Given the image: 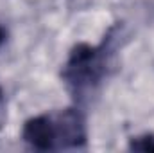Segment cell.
<instances>
[{
	"instance_id": "cell-5",
	"label": "cell",
	"mask_w": 154,
	"mask_h": 153,
	"mask_svg": "<svg viewBox=\"0 0 154 153\" xmlns=\"http://www.w3.org/2000/svg\"><path fill=\"white\" fill-rule=\"evenodd\" d=\"M5 38H7V33H5V29L0 25V47L4 45V41H5Z\"/></svg>"
},
{
	"instance_id": "cell-1",
	"label": "cell",
	"mask_w": 154,
	"mask_h": 153,
	"mask_svg": "<svg viewBox=\"0 0 154 153\" xmlns=\"http://www.w3.org/2000/svg\"><path fill=\"white\" fill-rule=\"evenodd\" d=\"M104 72V58L100 47H91L88 43H79L72 49L70 58L63 69V77L77 90H84L95 85Z\"/></svg>"
},
{
	"instance_id": "cell-3",
	"label": "cell",
	"mask_w": 154,
	"mask_h": 153,
	"mask_svg": "<svg viewBox=\"0 0 154 153\" xmlns=\"http://www.w3.org/2000/svg\"><path fill=\"white\" fill-rule=\"evenodd\" d=\"M22 139L39 151L56 150V126L54 117L50 115H38L25 121L22 130Z\"/></svg>"
},
{
	"instance_id": "cell-2",
	"label": "cell",
	"mask_w": 154,
	"mask_h": 153,
	"mask_svg": "<svg viewBox=\"0 0 154 153\" xmlns=\"http://www.w3.org/2000/svg\"><path fill=\"white\" fill-rule=\"evenodd\" d=\"M56 148H79L86 142V122L81 112L66 108L54 117Z\"/></svg>"
},
{
	"instance_id": "cell-4",
	"label": "cell",
	"mask_w": 154,
	"mask_h": 153,
	"mask_svg": "<svg viewBox=\"0 0 154 153\" xmlns=\"http://www.w3.org/2000/svg\"><path fill=\"white\" fill-rule=\"evenodd\" d=\"M129 148L134 150V151H143V153L154 151V135L145 133V135H140V137H133L131 142H129Z\"/></svg>"
},
{
	"instance_id": "cell-6",
	"label": "cell",
	"mask_w": 154,
	"mask_h": 153,
	"mask_svg": "<svg viewBox=\"0 0 154 153\" xmlns=\"http://www.w3.org/2000/svg\"><path fill=\"white\" fill-rule=\"evenodd\" d=\"M2 99H4V90H2V86H0V103H2Z\"/></svg>"
}]
</instances>
